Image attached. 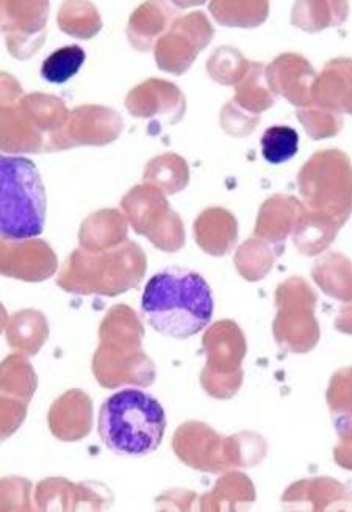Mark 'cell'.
Masks as SVG:
<instances>
[{"label": "cell", "instance_id": "1", "mask_svg": "<svg viewBox=\"0 0 352 512\" xmlns=\"http://www.w3.org/2000/svg\"><path fill=\"white\" fill-rule=\"evenodd\" d=\"M141 311L162 336L185 340L210 325L215 300L209 282L199 273L166 268L144 287Z\"/></svg>", "mask_w": 352, "mask_h": 512}, {"label": "cell", "instance_id": "2", "mask_svg": "<svg viewBox=\"0 0 352 512\" xmlns=\"http://www.w3.org/2000/svg\"><path fill=\"white\" fill-rule=\"evenodd\" d=\"M166 425L162 404L140 389L116 392L99 411V436L116 455H151L162 445Z\"/></svg>", "mask_w": 352, "mask_h": 512}, {"label": "cell", "instance_id": "3", "mask_svg": "<svg viewBox=\"0 0 352 512\" xmlns=\"http://www.w3.org/2000/svg\"><path fill=\"white\" fill-rule=\"evenodd\" d=\"M43 177L27 157L0 159V231L5 240L40 237L46 224Z\"/></svg>", "mask_w": 352, "mask_h": 512}, {"label": "cell", "instance_id": "4", "mask_svg": "<svg viewBox=\"0 0 352 512\" xmlns=\"http://www.w3.org/2000/svg\"><path fill=\"white\" fill-rule=\"evenodd\" d=\"M85 58H87V54L77 44L62 47V49L52 52L44 60L43 66H41V76L46 82L62 85L79 73L85 63Z\"/></svg>", "mask_w": 352, "mask_h": 512}, {"label": "cell", "instance_id": "5", "mask_svg": "<svg viewBox=\"0 0 352 512\" xmlns=\"http://www.w3.org/2000/svg\"><path fill=\"white\" fill-rule=\"evenodd\" d=\"M262 156L271 165H281L298 154L299 135L287 126H274L266 130L260 140Z\"/></svg>", "mask_w": 352, "mask_h": 512}, {"label": "cell", "instance_id": "6", "mask_svg": "<svg viewBox=\"0 0 352 512\" xmlns=\"http://www.w3.org/2000/svg\"><path fill=\"white\" fill-rule=\"evenodd\" d=\"M323 82H327V101L343 109L352 98V60H335L326 68Z\"/></svg>", "mask_w": 352, "mask_h": 512}, {"label": "cell", "instance_id": "7", "mask_svg": "<svg viewBox=\"0 0 352 512\" xmlns=\"http://www.w3.org/2000/svg\"><path fill=\"white\" fill-rule=\"evenodd\" d=\"M346 112H349L352 115V98L349 99L348 105H346Z\"/></svg>", "mask_w": 352, "mask_h": 512}]
</instances>
